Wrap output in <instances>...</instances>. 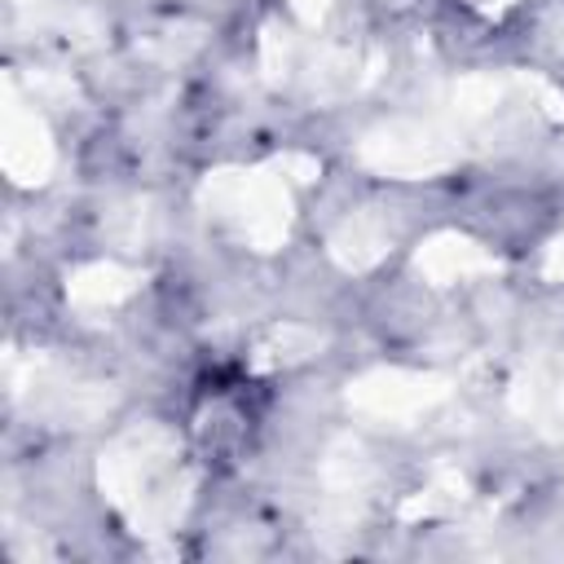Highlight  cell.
<instances>
[{"mask_svg": "<svg viewBox=\"0 0 564 564\" xmlns=\"http://www.w3.org/2000/svg\"><path fill=\"white\" fill-rule=\"evenodd\" d=\"M564 119V93L529 70H476L454 84H445L423 115L388 119L370 128L357 145L361 163L379 176L419 181L454 167L476 137H485L498 119Z\"/></svg>", "mask_w": 564, "mask_h": 564, "instance_id": "1", "label": "cell"}, {"mask_svg": "<svg viewBox=\"0 0 564 564\" xmlns=\"http://www.w3.org/2000/svg\"><path fill=\"white\" fill-rule=\"evenodd\" d=\"M176 432L163 423H137L101 449L97 485L137 533H167L185 516L194 476L176 471Z\"/></svg>", "mask_w": 564, "mask_h": 564, "instance_id": "2", "label": "cell"}, {"mask_svg": "<svg viewBox=\"0 0 564 564\" xmlns=\"http://www.w3.org/2000/svg\"><path fill=\"white\" fill-rule=\"evenodd\" d=\"M198 203L256 251H278L291 234V189L278 167H216L203 176Z\"/></svg>", "mask_w": 564, "mask_h": 564, "instance_id": "3", "label": "cell"}, {"mask_svg": "<svg viewBox=\"0 0 564 564\" xmlns=\"http://www.w3.org/2000/svg\"><path fill=\"white\" fill-rule=\"evenodd\" d=\"M13 397L31 414H40L57 427H88L115 405L110 383L84 379V375L66 370L48 357H31V361L13 366Z\"/></svg>", "mask_w": 564, "mask_h": 564, "instance_id": "4", "label": "cell"}, {"mask_svg": "<svg viewBox=\"0 0 564 564\" xmlns=\"http://www.w3.org/2000/svg\"><path fill=\"white\" fill-rule=\"evenodd\" d=\"M449 392H454V383H449L445 375H432V370H401V366H375V370L348 379L344 401H348V410H357V414H366V419L405 423V419H419V414L436 410Z\"/></svg>", "mask_w": 564, "mask_h": 564, "instance_id": "5", "label": "cell"}, {"mask_svg": "<svg viewBox=\"0 0 564 564\" xmlns=\"http://www.w3.org/2000/svg\"><path fill=\"white\" fill-rule=\"evenodd\" d=\"M0 163L18 185H44L57 163L44 119L18 97L13 79H4V106H0Z\"/></svg>", "mask_w": 564, "mask_h": 564, "instance_id": "6", "label": "cell"}, {"mask_svg": "<svg viewBox=\"0 0 564 564\" xmlns=\"http://www.w3.org/2000/svg\"><path fill=\"white\" fill-rule=\"evenodd\" d=\"M414 269L423 273V282L432 286H454V282H471V278H489L502 269V260L480 247L476 238L458 234V229H441L432 238L419 242L414 251Z\"/></svg>", "mask_w": 564, "mask_h": 564, "instance_id": "7", "label": "cell"}, {"mask_svg": "<svg viewBox=\"0 0 564 564\" xmlns=\"http://www.w3.org/2000/svg\"><path fill=\"white\" fill-rule=\"evenodd\" d=\"M388 247H392V225H388V216L375 212V207H361V212L344 216V220L330 229V242H326L330 260H335L339 269H348V273L375 269V264L388 256Z\"/></svg>", "mask_w": 564, "mask_h": 564, "instance_id": "8", "label": "cell"}, {"mask_svg": "<svg viewBox=\"0 0 564 564\" xmlns=\"http://www.w3.org/2000/svg\"><path fill=\"white\" fill-rule=\"evenodd\" d=\"M322 480H326V516L335 524H352L361 511V498H366V480H370L366 449L357 441H335L326 454Z\"/></svg>", "mask_w": 564, "mask_h": 564, "instance_id": "9", "label": "cell"}, {"mask_svg": "<svg viewBox=\"0 0 564 564\" xmlns=\"http://www.w3.org/2000/svg\"><path fill=\"white\" fill-rule=\"evenodd\" d=\"M137 286H141V278L128 264H119V260H93V264H79L66 278V300L79 304V308H115Z\"/></svg>", "mask_w": 564, "mask_h": 564, "instance_id": "10", "label": "cell"}, {"mask_svg": "<svg viewBox=\"0 0 564 564\" xmlns=\"http://www.w3.org/2000/svg\"><path fill=\"white\" fill-rule=\"evenodd\" d=\"M326 339L313 330V326H295V322H282V326H269L256 348H251V366L256 370H278V366H295L304 357H313Z\"/></svg>", "mask_w": 564, "mask_h": 564, "instance_id": "11", "label": "cell"}, {"mask_svg": "<svg viewBox=\"0 0 564 564\" xmlns=\"http://www.w3.org/2000/svg\"><path fill=\"white\" fill-rule=\"evenodd\" d=\"M458 502H463V476H458V471H449V467H441V471L432 476V485H427V489H419L414 498H405V502H401V520L445 516V511H454Z\"/></svg>", "mask_w": 564, "mask_h": 564, "instance_id": "12", "label": "cell"}, {"mask_svg": "<svg viewBox=\"0 0 564 564\" xmlns=\"http://www.w3.org/2000/svg\"><path fill=\"white\" fill-rule=\"evenodd\" d=\"M273 167H278L286 181H300V185L317 181V159H313V154H282Z\"/></svg>", "mask_w": 564, "mask_h": 564, "instance_id": "13", "label": "cell"}, {"mask_svg": "<svg viewBox=\"0 0 564 564\" xmlns=\"http://www.w3.org/2000/svg\"><path fill=\"white\" fill-rule=\"evenodd\" d=\"M330 4H335V0H286V9H291V13H295L304 26H317V22H326Z\"/></svg>", "mask_w": 564, "mask_h": 564, "instance_id": "14", "label": "cell"}, {"mask_svg": "<svg viewBox=\"0 0 564 564\" xmlns=\"http://www.w3.org/2000/svg\"><path fill=\"white\" fill-rule=\"evenodd\" d=\"M542 273H546L551 282H564V234H555V242L546 247V256H542Z\"/></svg>", "mask_w": 564, "mask_h": 564, "instance_id": "15", "label": "cell"}, {"mask_svg": "<svg viewBox=\"0 0 564 564\" xmlns=\"http://www.w3.org/2000/svg\"><path fill=\"white\" fill-rule=\"evenodd\" d=\"M551 401H555V414L564 419V370H560V379L551 383Z\"/></svg>", "mask_w": 564, "mask_h": 564, "instance_id": "16", "label": "cell"}]
</instances>
